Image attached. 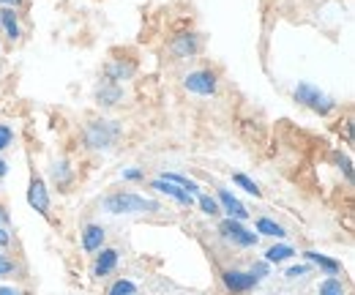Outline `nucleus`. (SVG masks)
<instances>
[{"label":"nucleus","mask_w":355,"mask_h":295,"mask_svg":"<svg viewBox=\"0 0 355 295\" xmlns=\"http://www.w3.org/2000/svg\"><path fill=\"white\" fill-rule=\"evenodd\" d=\"M107 295H137V285L129 282V279H118V282L110 287Z\"/></svg>","instance_id":"nucleus-24"},{"label":"nucleus","mask_w":355,"mask_h":295,"mask_svg":"<svg viewBox=\"0 0 355 295\" xmlns=\"http://www.w3.org/2000/svg\"><path fill=\"white\" fill-rule=\"evenodd\" d=\"M11 140H14V131L6 126V124H0V151H3V148H8V145H11Z\"/></svg>","instance_id":"nucleus-25"},{"label":"nucleus","mask_w":355,"mask_h":295,"mask_svg":"<svg viewBox=\"0 0 355 295\" xmlns=\"http://www.w3.org/2000/svg\"><path fill=\"white\" fill-rule=\"evenodd\" d=\"M14 271V262L6 257V254H0V276H6V273H11Z\"/></svg>","instance_id":"nucleus-26"},{"label":"nucleus","mask_w":355,"mask_h":295,"mask_svg":"<svg viewBox=\"0 0 355 295\" xmlns=\"http://www.w3.org/2000/svg\"><path fill=\"white\" fill-rule=\"evenodd\" d=\"M293 254L295 252H293L290 246H270L266 252V260L268 262H284V260H290Z\"/></svg>","instance_id":"nucleus-21"},{"label":"nucleus","mask_w":355,"mask_h":295,"mask_svg":"<svg viewBox=\"0 0 355 295\" xmlns=\"http://www.w3.org/2000/svg\"><path fill=\"white\" fill-rule=\"evenodd\" d=\"M216 203H219V208H222V211H227V216H230V219H235V221H243V219L249 216L246 205H243L238 197H232L227 189H219V194H216Z\"/></svg>","instance_id":"nucleus-8"},{"label":"nucleus","mask_w":355,"mask_h":295,"mask_svg":"<svg viewBox=\"0 0 355 295\" xmlns=\"http://www.w3.org/2000/svg\"><path fill=\"white\" fill-rule=\"evenodd\" d=\"M197 49H200V42L191 33H183V36H178L175 42H173V52H175L178 58H191V55H197Z\"/></svg>","instance_id":"nucleus-13"},{"label":"nucleus","mask_w":355,"mask_h":295,"mask_svg":"<svg viewBox=\"0 0 355 295\" xmlns=\"http://www.w3.org/2000/svg\"><path fill=\"white\" fill-rule=\"evenodd\" d=\"M219 233H222L227 241H232L235 246H254L257 244V235L254 233H249L241 221H235V219H224L222 224H219Z\"/></svg>","instance_id":"nucleus-4"},{"label":"nucleus","mask_w":355,"mask_h":295,"mask_svg":"<svg viewBox=\"0 0 355 295\" xmlns=\"http://www.w3.org/2000/svg\"><path fill=\"white\" fill-rule=\"evenodd\" d=\"M0 295H19V290H14V287H0Z\"/></svg>","instance_id":"nucleus-30"},{"label":"nucleus","mask_w":355,"mask_h":295,"mask_svg":"<svg viewBox=\"0 0 355 295\" xmlns=\"http://www.w3.org/2000/svg\"><path fill=\"white\" fill-rule=\"evenodd\" d=\"M162 178H164V180H173V183H178V186H180V189H186L191 197H194V194H200V186H197L191 178H186V175H178V172H164Z\"/></svg>","instance_id":"nucleus-18"},{"label":"nucleus","mask_w":355,"mask_h":295,"mask_svg":"<svg viewBox=\"0 0 355 295\" xmlns=\"http://www.w3.org/2000/svg\"><path fill=\"white\" fill-rule=\"evenodd\" d=\"M52 180H55L58 186H69V183H71V167H69L66 162H55V165H52Z\"/></svg>","instance_id":"nucleus-19"},{"label":"nucleus","mask_w":355,"mask_h":295,"mask_svg":"<svg viewBox=\"0 0 355 295\" xmlns=\"http://www.w3.org/2000/svg\"><path fill=\"white\" fill-rule=\"evenodd\" d=\"M306 271H309L306 265H295V268H290V271H287V276H290V279H295V276H304Z\"/></svg>","instance_id":"nucleus-28"},{"label":"nucleus","mask_w":355,"mask_h":295,"mask_svg":"<svg viewBox=\"0 0 355 295\" xmlns=\"http://www.w3.org/2000/svg\"><path fill=\"white\" fill-rule=\"evenodd\" d=\"M200 208H202L205 216H219V213H222L216 197H211V194H200Z\"/></svg>","instance_id":"nucleus-23"},{"label":"nucleus","mask_w":355,"mask_h":295,"mask_svg":"<svg viewBox=\"0 0 355 295\" xmlns=\"http://www.w3.org/2000/svg\"><path fill=\"white\" fill-rule=\"evenodd\" d=\"M0 28L6 31V36L11 42L19 39V22H17V11L14 8H0Z\"/></svg>","instance_id":"nucleus-14"},{"label":"nucleus","mask_w":355,"mask_h":295,"mask_svg":"<svg viewBox=\"0 0 355 295\" xmlns=\"http://www.w3.org/2000/svg\"><path fill=\"white\" fill-rule=\"evenodd\" d=\"M320 295H347V293H345V285L331 276V279H325V282L320 285Z\"/></svg>","instance_id":"nucleus-22"},{"label":"nucleus","mask_w":355,"mask_h":295,"mask_svg":"<svg viewBox=\"0 0 355 295\" xmlns=\"http://www.w3.org/2000/svg\"><path fill=\"white\" fill-rule=\"evenodd\" d=\"M98 260H96V268H93V273L96 276H107V273H112L115 271V265H118V252L115 249H98Z\"/></svg>","instance_id":"nucleus-12"},{"label":"nucleus","mask_w":355,"mask_h":295,"mask_svg":"<svg viewBox=\"0 0 355 295\" xmlns=\"http://www.w3.org/2000/svg\"><path fill=\"white\" fill-rule=\"evenodd\" d=\"M8 241H11V235H8V233L0 227V246H8Z\"/></svg>","instance_id":"nucleus-29"},{"label":"nucleus","mask_w":355,"mask_h":295,"mask_svg":"<svg viewBox=\"0 0 355 295\" xmlns=\"http://www.w3.org/2000/svg\"><path fill=\"white\" fill-rule=\"evenodd\" d=\"M0 175H6V162L0 159Z\"/></svg>","instance_id":"nucleus-32"},{"label":"nucleus","mask_w":355,"mask_h":295,"mask_svg":"<svg viewBox=\"0 0 355 295\" xmlns=\"http://www.w3.org/2000/svg\"><path fill=\"white\" fill-rule=\"evenodd\" d=\"M121 137V126L115 121H90L85 128V145L93 151H107L118 142Z\"/></svg>","instance_id":"nucleus-2"},{"label":"nucleus","mask_w":355,"mask_h":295,"mask_svg":"<svg viewBox=\"0 0 355 295\" xmlns=\"http://www.w3.org/2000/svg\"><path fill=\"white\" fill-rule=\"evenodd\" d=\"M257 233H260V235H270V238H284V235H287L282 224H276L273 219H266V216L257 219Z\"/></svg>","instance_id":"nucleus-17"},{"label":"nucleus","mask_w":355,"mask_h":295,"mask_svg":"<svg viewBox=\"0 0 355 295\" xmlns=\"http://www.w3.org/2000/svg\"><path fill=\"white\" fill-rule=\"evenodd\" d=\"M104 227H98V224H88L85 230H83V249L85 252H98L101 246H104Z\"/></svg>","instance_id":"nucleus-11"},{"label":"nucleus","mask_w":355,"mask_h":295,"mask_svg":"<svg viewBox=\"0 0 355 295\" xmlns=\"http://www.w3.org/2000/svg\"><path fill=\"white\" fill-rule=\"evenodd\" d=\"M304 257H306L309 262H314V265H320L322 271H328L331 276L342 271V262H339V260H331V257H325V254H320V252H306Z\"/></svg>","instance_id":"nucleus-15"},{"label":"nucleus","mask_w":355,"mask_h":295,"mask_svg":"<svg viewBox=\"0 0 355 295\" xmlns=\"http://www.w3.org/2000/svg\"><path fill=\"white\" fill-rule=\"evenodd\" d=\"M28 203H31V208H36L42 216L49 213V192H46V183L42 180V178H33V180H31Z\"/></svg>","instance_id":"nucleus-7"},{"label":"nucleus","mask_w":355,"mask_h":295,"mask_svg":"<svg viewBox=\"0 0 355 295\" xmlns=\"http://www.w3.org/2000/svg\"><path fill=\"white\" fill-rule=\"evenodd\" d=\"M0 219H3V216H0Z\"/></svg>","instance_id":"nucleus-33"},{"label":"nucleus","mask_w":355,"mask_h":295,"mask_svg":"<svg viewBox=\"0 0 355 295\" xmlns=\"http://www.w3.org/2000/svg\"><path fill=\"white\" fill-rule=\"evenodd\" d=\"M159 194H167V197H173L175 203H180V205H191L194 203V197L186 192V189H180L178 183H173V180H164V178H156L153 183H150Z\"/></svg>","instance_id":"nucleus-9"},{"label":"nucleus","mask_w":355,"mask_h":295,"mask_svg":"<svg viewBox=\"0 0 355 295\" xmlns=\"http://www.w3.org/2000/svg\"><path fill=\"white\" fill-rule=\"evenodd\" d=\"M186 90L197 93V96H214L216 93V74L214 71H191L186 74Z\"/></svg>","instance_id":"nucleus-5"},{"label":"nucleus","mask_w":355,"mask_h":295,"mask_svg":"<svg viewBox=\"0 0 355 295\" xmlns=\"http://www.w3.org/2000/svg\"><path fill=\"white\" fill-rule=\"evenodd\" d=\"M104 211L110 213H153L162 211V205L150 197H142V194H134V192H118V194H110L104 200Z\"/></svg>","instance_id":"nucleus-1"},{"label":"nucleus","mask_w":355,"mask_h":295,"mask_svg":"<svg viewBox=\"0 0 355 295\" xmlns=\"http://www.w3.org/2000/svg\"><path fill=\"white\" fill-rule=\"evenodd\" d=\"M123 178H126V180H142L145 172H142V169H123Z\"/></svg>","instance_id":"nucleus-27"},{"label":"nucleus","mask_w":355,"mask_h":295,"mask_svg":"<svg viewBox=\"0 0 355 295\" xmlns=\"http://www.w3.org/2000/svg\"><path fill=\"white\" fill-rule=\"evenodd\" d=\"M232 180H235V183H238V186H241L243 192H249L252 197H263V192H260V186H257V183H254V180H252L249 175H243V172H238V175H235Z\"/></svg>","instance_id":"nucleus-20"},{"label":"nucleus","mask_w":355,"mask_h":295,"mask_svg":"<svg viewBox=\"0 0 355 295\" xmlns=\"http://www.w3.org/2000/svg\"><path fill=\"white\" fill-rule=\"evenodd\" d=\"M222 276H224V285H227L232 293H249V290L257 287V282H260L252 271H249V273H246V271H224Z\"/></svg>","instance_id":"nucleus-6"},{"label":"nucleus","mask_w":355,"mask_h":295,"mask_svg":"<svg viewBox=\"0 0 355 295\" xmlns=\"http://www.w3.org/2000/svg\"><path fill=\"white\" fill-rule=\"evenodd\" d=\"M121 99H123V87L112 80H104L96 87V104H101V107H115Z\"/></svg>","instance_id":"nucleus-10"},{"label":"nucleus","mask_w":355,"mask_h":295,"mask_svg":"<svg viewBox=\"0 0 355 295\" xmlns=\"http://www.w3.org/2000/svg\"><path fill=\"white\" fill-rule=\"evenodd\" d=\"M132 74H134V63L118 60V63H110V66H107V80H112V83H118V80H129Z\"/></svg>","instance_id":"nucleus-16"},{"label":"nucleus","mask_w":355,"mask_h":295,"mask_svg":"<svg viewBox=\"0 0 355 295\" xmlns=\"http://www.w3.org/2000/svg\"><path fill=\"white\" fill-rule=\"evenodd\" d=\"M295 101L304 104V107H309V110H314V112H320V115H328V112L336 107V101H334L331 96H325L320 87H314L311 83H301L295 87Z\"/></svg>","instance_id":"nucleus-3"},{"label":"nucleus","mask_w":355,"mask_h":295,"mask_svg":"<svg viewBox=\"0 0 355 295\" xmlns=\"http://www.w3.org/2000/svg\"><path fill=\"white\" fill-rule=\"evenodd\" d=\"M0 3H3V6H6V8H14V6H19V3H22V0H0Z\"/></svg>","instance_id":"nucleus-31"}]
</instances>
